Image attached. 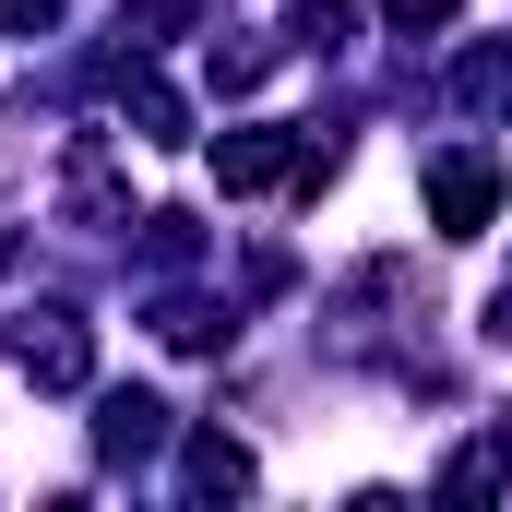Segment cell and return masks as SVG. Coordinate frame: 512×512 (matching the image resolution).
I'll return each mask as SVG.
<instances>
[{
	"instance_id": "7a4b0ae2",
	"label": "cell",
	"mask_w": 512,
	"mask_h": 512,
	"mask_svg": "<svg viewBox=\"0 0 512 512\" xmlns=\"http://www.w3.org/2000/svg\"><path fill=\"white\" fill-rule=\"evenodd\" d=\"M441 12H453V0H393V24H441Z\"/></svg>"
},
{
	"instance_id": "6da1fadb",
	"label": "cell",
	"mask_w": 512,
	"mask_h": 512,
	"mask_svg": "<svg viewBox=\"0 0 512 512\" xmlns=\"http://www.w3.org/2000/svg\"><path fill=\"white\" fill-rule=\"evenodd\" d=\"M48 12H60V0H0V24H48Z\"/></svg>"
}]
</instances>
